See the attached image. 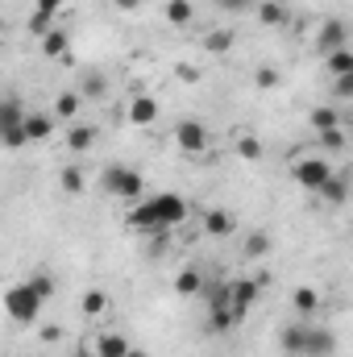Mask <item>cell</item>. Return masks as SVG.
Here are the masks:
<instances>
[{
  "instance_id": "obj_1",
  "label": "cell",
  "mask_w": 353,
  "mask_h": 357,
  "mask_svg": "<svg viewBox=\"0 0 353 357\" xmlns=\"http://www.w3.org/2000/svg\"><path fill=\"white\" fill-rule=\"evenodd\" d=\"M183 220H187V199L179 191H163L146 204H133V212H129V229H146V233L175 229Z\"/></svg>"
},
{
  "instance_id": "obj_2",
  "label": "cell",
  "mask_w": 353,
  "mask_h": 357,
  "mask_svg": "<svg viewBox=\"0 0 353 357\" xmlns=\"http://www.w3.org/2000/svg\"><path fill=\"white\" fill-rule=\"evenodd\" d=\"M42 303H46V299H42L29 282H17V287L4 291V312H8L17 324H33L38 312H42Z\"/></svg>"
},
{
  "instance_id": "obj_3",
  "label": "cell",
  "mask_w": 353,
  "mask_h": 357,
  "mask_svg": "<svg viewBox=\"0 0 353 357\" xmlns=\"http://www.w3.org/2000/svg\"><path fill=\"white\" fill-rule=\"evenodd\" d=\"M100 187H104L108 195H117V199H137V195H142V175H137L133 167H104Z\"/></svg>"
},
{
  "instance_id": "obj_4",
  "label": "cell",
  "mask_w": 353,
  "mask_h": 357,
  "mask_svg": "<svg viewBox=\"0 0 353 357\" xmlns=\"http://www.w3.org/2000/svg\"><path fill=\"white\" fill-rule=\"evenodd\" d=\"M291 171H295V183L308 187V191H320L329 178H333V167L316 154H303V158H291Z\"/></svg>"
},
{
  "instance_id": "obj_5",
  "label": "cell",
  "mask_w": 353,
  "mask_h": 357,
  "mask_svg": "<svg viewBox=\"0 0 353 357\" xmlns=\"http://www.w3.org/2000/svg\"><path fill=\"white\" fill-rule=\"evenodd\" d=\"M208 142H212V137H208V129H204L200 121H179V125H175V146L183 150V154H191V158H195V154H204V150H208Z\"/></svg>"
},
{
  "instance_id": "obj_6",
  "label": "cell",
  "mask_w": 353,
  "mask_h": 357,
  "mask_svg": "<svg viewBox=\"0 0 353 357\" xmlns=\"http://www.w3.org/2000/svg\"><path fill=\"white\" fill-rule=\"evenodd\" d=\"M258 278H233L229 282V299H233V312H237V324L254 312V303H258Z\"/></svg>"
},
{
  "instance_id": "obj_7",
  "label": "cell",
  "mask_w": 353,
  "mask_h": 357,
  "mask_svg": "<svg viewBox=\"0 0 353 357\" xmlns=\"http://www.w3.org/2000/svg\"><path fill=\"white\" fill-rule=\"evenodd\" d=\"M308 337H312V328L299 324V320H291V324L278 333V345H283L287 357H308Z\"/></svg>"
},
{
  "instance_id": "obj_8",
  "label": "cell",
  "mask_w": 353,
  "mask_h": 357,
  "mask_svg": "<svg viewBox=\"0 0 353 357\" xmlns=\"http://www.w3.org/2000/svg\"><path fill=\"white\" fill-rule=\"evenodd\" d=\"M345 42H350V29H345V21H337V17H329V21L320 25V33H316V46H320L324 54L345 50Z\"/></svg>"
},
{
  "instance_id": "obj_9",
  "label": "cell",
  "mask_w": 353,
  "mask_h": 357,
  "mask_svg": "<svg viewBox=\"0 0 353 357\" xmlns=\"http://www.w3.org/2000/svg\"><path fill=\"white\" fill-rule=\"evenodd\" d=\"M233 229H237L233 212H225V208H208L204 212V233L208 237H233Z\"/></svg>"
},
{
  "instance_id": "obj_10",
  "label": "cell",
  "mask_w": 353,
  "mask_h": 357,
  "mask_svg": "<svg viewBox=\"0 0 353 357\" xmlns=\"http://www.w3.org/2000/svg\"><path fill=\"white\" fill-rule=\"evenodd\" d=\"M129 121L133 125H154L158 121V100L154 96H133L129 100Z\"/></svg>"
},
{
  "instance_id": "obj_11",
  "label": "cell",
  "mask_w": 353,
  "mask_h": 357,
  "mask_svg": "<svg viewBox=\"0 0 353 357\" xmlns=\"http://www.w3.org/2000/svg\"><path fill=\"white\" fill-rule=\"evenodd\" d=\"M91 345H96V357H125L129 349H133V345H129L121 333H100Z\"/></svg>"
},
{
  "instance_id": "obj_12",
  "label": "cell",
  "mask_w": 353,
  "mask_h": 357,
  "mask_svg": "<svg viewBox=\"0 0 353 357\" xmlns=\"http://www.w3.org/2000/svg\"><path fill=\"white\" fill-rule=\"evenodd\" d=\"M91 146H96V129L91 125H71L67 129V150L71 154H88Z\"/></svg>"
},
{
  "instance_id": "obj_13",
  "label": "cell",
  "mask_w": 353,
  "mask_h": 357,
  "mask_svg": "<svg viewBox=\"0 0 353 357\" xmlns=\"http://www.w3.org/2000/svg\"><path fill=\"white\" fill-rule=\"evenodd\" d=\"M337 354V337L329 333V328H312V337H308V357H333Z\"/></svg>"
},
{
  "instance_id": "obj_14",
  "label": "cell",
  "mask_w": 353,
  "mask_h": 357,
  "mask_svg": "<svg viewBox=\"0 0 353 357\" xmlns=\"http://www.w3.org/2000/svg\"><path fill=\"white\" fill-rule=\"evenodd\" d=\"M67 46H71V33H67V29H50V33L42 38V54H46V59H67Z\"/></svg>"
},
{
  "instance_id": "obj_15",
  "label": "cell",
  "mask_w": 353,
  "mask_h": 357,
  "mask_svg": "<svg viewBox=\"0 0 353 357\" xmlns=\"http://www.w3.org/2000/svg\"><path fill=\"white\" fill-rule=\"evenodd\" d=\"M25 133H29V142H46V137L54 133V116H46V112H29V116H25Z\"/></svg>"
},
{
  "instance_id": "obj_16",
  "label": "cell",
  "mask_w": 353,
  "mask_h": 357,
  "mask_svg": "<svg viewBox=\"0 0 353 357\" xmlns=\"http://www.w3.org/2000/svg\"><path fill=\"white\" fill-rule=\"evenodd\" d=\"M233 42H237V33H233V29H212V33L204 38V50H208V54H229V50H233Z\"/></svg>"
},
{
  "instance_id": "obj_17",
  "label": "cell",
  "mask_w": 353,
  "mask_h": 357,
  "mask_svg": "<svg viewBox=\"0 0 353 357\" xmlns=\"http://www.w3.org/2000/svg\"><path fill=\"white\" fill-rule=\"evenodd\" d=\"M80 104H84V96H80V91H63V96L54 100V108H50V112H54L59 121H71V116H80Z\"/></svg>"
},
{
  "instance_id": "obj_18",
  "label": "cell",
  "mask_w": 353,
  "mask_h": 357,
  "mask_svg": "<svg viewBox=\"0 0 353 357\" xmlns=\"http://www.w3.org/2000/svg\"><path fill=\"white\" fill-rule=\"evenodd\" d=\"M291 307H295L299 316H312V312L320 307V295H316L312 287H295V291H291Z\"/></svg>"
},
{
  "instance_id": "obj_19",
  "label": "cell",
  "mask_w": 353,
  "mask_h": 357,
  "mask_svg": "<svg viewBox=\"0 0 353 357\" xmlns=\"http://www.w3.org/2000/svg\"><path fill=\"white\" fill-rule=\"evenodd\" d=\"M324 67H329V75H333V79L353 75V50H333V54H324Z\"/></svg>"
},
{
  "instance_id": "obj_20",
  "label": "cell",
  "mask_w": 353,
  "mask_h": 357,
  "mask_svg": "<svg viewBox=\"0 0 353 357\" xmlns=\"http://www.w3.org/2000/svg\"><path fill=\"white\" fill-rule=\"evenodd\" d=\"M80 312H84L88 320L104 316V312H108V295H104V291H96V287H91V291H84V299H80Z\"/></svg>"
},
{
  "instance_id": "obj_21",
  "label": "cell",
  "mask_w": 353,
  "mask_h": 357,
  "mask_svg": "<svg viewBox=\"0 0 353 357\" xmlns=\"http://www.w3.org/2000/svg\"><path fill=\"white\" fill-rule=\"evenodd\" d=\"M25 116H29V112H21V100H17V96H4V104H0V129L25 125Z\"/></svg>"
},
{
  "instance_id": "obj_22",
  "label": "cell",
  "mask_w": 353,
  "mask_h": 357,
  "mask_svg": "<svg viewBox=\"0 0 353 357\" xmlns=\"http://www.w3.org/2000/svg\"><path fill=\"white\" fill-rule=\"evenodd\" d=\"M316 195H324V199H329V204H333V208H341V204H345V199H350V183H345V178H329V183H324V187H320V191H316Z\"/></svg>"
},
{
  "instance_id": "obj_23",
  "label": "cell",
  "mask_w": 353,
  "mask_h": 357,
  "mask_svg": "<svg viewBox=\"0 0 353 357\" xmlns=\"http://www.w3.org/2000/svg\"><path fill=\"white\" fill-rule=\"evenodd\" d=\"M337 125H341V112H337V108H329V104L312 108V129H316V133H324V129H337Z\"/></svg>"
},
{
  "instance_id": "obj_24",
  "label": "cell",
  "mask_w": 353,
  "mask_h": 357,
  "mask_svg": "<svg viewBox=\"0 0 353 357\" xmlns=\"http://www.w3.org/2000/svg\"><path fill=\"white\" fill-rule=\"evenodd\" d=\"M191 17H195L191 0H167V21L171 25H191Z\"/></svg>"
},
{
  "instance_id": "obj_25",
  "label": "cell",
  "mask_w": 353,
  "mask_h": 357,
  "mask_svg": "<svg viewBox=\"0 0 353 357\" xmlns=\"http://www.w3.org/2000/svg\"><path fill=\"white\" fill-rule=\"evenodd\" d=\"M258 21H262V25H283V21H287V8H283L278 0H262V4H258Z\"/></svg>"
},
{
  "instance_id": "obj_26",
  "label": "cell",
  "mask_w": 353,
  "mask_h": 357,
  "mask_svg": "<svg viewBox=\"0 0 353 357\" xmlns=\"http://www.w3.org/2000/svg\"><path fill=\"white\" fill-rule=\"evenodd\" d=\"M200 287H204L200 270H179V278H175V291H179V295H200Z\"/></svg>"
},
{
  "instance_id": "obj_27",
  "label": "cell",
  "mask_w": 353,
  "mask_h": 357,
  "mask_svg": "<svg viewBox=\"0 0 353 357\" xmlns=\"http://www.w3.org/2000/svg\"><path fill=\"white\" fill-rule=\"evenodd\" d=\"M25 25H29V33H33V38H38V42H42V38H46V33H50V29H54V17H46V13H38V8H33V13H29V21H25Z\"/></svg>"
},
{
  "instance_id": "obj_28",
  "label": "cell",
  "mask_w": 353,
  "mask_h": 357,
  "mask_svg": "<svg viewBox=\"0 0 353 357\" xmlns=\"http://www.w3.org/2000/svg\"><path fill=\"white\" fill-rule=\"evenodd\" d=\"M316 142L324 146V150H345L350 146V137H345V129L337 125V129H324V133H316Z\"/></svg>"
},
{
  "instance_id": "obj_29",
  "label": "cell",
  "mask_w": 353,
  "mask_h": 357,
  "mask_svg": "<svg viewBox=\"0 0 353 357\" xmlns=\"http://www.w3.org/2000/svg\"><path fill=\"white\" fill-rule=\"evenodd\" d=\"M237 154H241L246 162H258V158H262V142L250 137V133H241V137H237Z\"/></svg>"
},
{
  "instance_id": "obj_30",
  "label": "cell",
  "mask_w": 353,
  "mask_h": 357,
  "mask_svg": "<svg viewBox=\"0 0 353 357\" xmlns=\"http://www.w3.org/2000/svg\"><path fill=\"white\" fill-rule=\"evenodd\" d=\"M0 133H4V150H21V146H29L25 125H8V129H0Z\"/></svg>"
},
{
  "instance_id": "obj_31",
  "label": "cell",
  "mask_w": 353,
  "mask_h": 357,
  "mask_svg": "<svg viewBox=\"0 0 353 357\" xmlns=\"http://www.w3.org/2000/svg\"><path fill=\"white\" fill-rule=\"evenodd\" d=\"M246 254H250V258H266V254H270V237H266V233H250V237H246Z\"/></svg>"
},
{
  "instance_id": "obj_32",
  "label": "cell",
  "mask_w": 353,
  "mask_h": 357,
  "mask_svg": "<svg viewBox=\"0 0 353 357\" xmlns=\"http://www.w3.org/2000/svg\"><path fill=\"white\" fill-rule=\"evenodd\" d=\"M63 191H71V195L84 191V171H80V167H67V171H63Z\"/></svg>"
},
{
  "instance_id": "obj_33",
  "label": "cell",
  "mask_w": 353,
  "mask_h": 357,
  "mask_svg": "<svg viewBox=\"0 0 353 357\" xmlns=\"http://www.w3.org/2000/svg\"><path fill=\"white\" fill-rule=\"evenodd\" d=\"M29 287H33L42 299H50V295H54V278H50V274H33V278H29Z\"/></svg>"
},
{
  "instance_id": "obj_34",
  "label": "cell",
  "mask_w": 353,
  "mask_h": 357,
  "mask_svg": "<svg viewBox=\"0 0 353 357\" xmlns=\"http://www.w3.org/2000/svg\"><path fill=\"white\" fill-rule=\"evenodd\" d=\"M333 96H337V100H353V75L333 79Z\"/></svg>"
},
{
  "instance_id": "obj_35",
  "label": "cell",
  "mask_w": 353,
  "mask_h": 357,
  "mask_svg": "<svg viewBox=\"0 0 353 357\" xmlns=\"http://www.w3.org/2000/svg\"><path fill=\"white\" fill-rule=\"evenodd\" d=\"M254 84H258V88H278V71H274V67H258Z\"/></svg>"
},
{
  "instance_id": "obj_36",
  "label": "cell",
  "mask_w": 353,
  "mask_h": 357,
  "mask_svg": "<svg viewBox=\"0 0 353 357\" xmlns=\"http://www.w3.org/2000/svg\"><path fill=\"white\" fill-rule=\"evenodd\" d=\"M33 8H38V13H46V17H59L63 0H33Z\"/></svg>"
},
{
  "instance_id": "obj_37",
  "label": "cell",
  "mask_w": 353,
  "mask_h": 357,
  "mask_svg": "<svg viewBox=\"0 0 353 357\" xmlns=\"http://www.w3.org/2000/svg\"><path fill=\"white\" fill-rule=\"evenodd\" d=\"M216 4H220L225 13H246V8H250L254 0H216Z\"/></svg>"
},
{
  "instance_id": "obj_38",
  "label": "cell",
  "mask_w": 353,
  "mask_h": 357,
  "mask_svg": "<svg viewBox=\"0 0 353 357\" xmlns=\"http://www.w3.org/2000/svg\"><path fill=\"white\" fill-rule=\"evenodd\" d=\"M84 96H104V79H100V75H91L88 84H84Z\"/></svg>"
},
{
  "instance_id": "obj_39",
  "label": "cell",
  "mask_w": 353,
  "mask_h": 357,
  "mask_svg": "<svg viewBox=\"0 0 353 357\" xmlns=\"http://www.w3.org/2000/svg\"><path fill=\"white\" fill-rule=\"evenodd\" d=\"M112 8H117V13H137L142 0H112Z\"/></svg>"
},
{
  "instance_id": "obj_40",
  "label": "cell",
  "mask_w": 353,
  "mask_h": 357,
  "mask_svg": "<svg viewBox=\"0 0 353 357\" xmlns=\"http://www.w3.org/2000/svg\"><path fill=\"white\" fill-rule=\"evenodd\" d=\"M125 357H150V354H146V349H129Z\"/></svg>"
},
{
  "instance_id": "obj_41",
  "label": "cell",
  "mask_w": 353,
  "mask_h": 357,
  "mask_svg": "<svg viewBox=\"0 0 353 357\" xmlns=\"http://www.w3.org/2000/svg\"><path fill=\"white\" fill-rule=\"evenodd\" d=\"M75 357H96V354H88V349H80V354H75Z\"/></svg>"
}]
</instances>
